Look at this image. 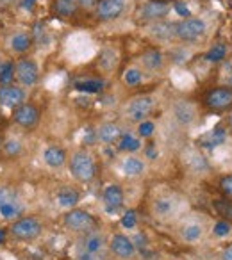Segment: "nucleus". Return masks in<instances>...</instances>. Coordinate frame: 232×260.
<instances>
[{"instance_id":"nucleus-1","label":"nucleus","mask_w":232,"mask_h":260,"mask_svg":"<svg viewBox=\"0 0 232 260\" xmlns=\"http://www.w3.org/2000/svg\"><path fill=\"white\" fill-rule=\"evenodd\" d=\"M70 171L74 175L77 180L80 182H89L95 177V162L91 159V155H88L86 152H77L72 157V162H70Z\"/></svg>"},{"instance_id":"nucleus-2","label":"nucleus","mask_w":232,"mask_h":260,"mask_svg":"<svg viewBox=\"0 0 232 260\" xmlns=\"http://www.w3.org/2000/svg\"><path fill=\"white\" fill-rule=\"evenodd\" d=\"M206 34V22L200 18H184L175 25V36L182 41H197Z\"/></svg>"},{"instance_id":"nucleus-3","label":"nucleus","mask_w":232,"mask_h":260,"mask_svg":"<svg viewBox=\"0 0 232 260\" xmlns=\"http://www.w3.org/2000/svg\"><path fill=\"white\" fill-rule=\"evenodd\" d=\"M11 234L16 239L22 240H32L41 234V223L36 217H22L11 226Z\"/></svg>"},{"instance_id":"nucleus-4","label":"nucleus","mask_w":232,"mask_h":260,"mask_svg":"<svg viewBox=\"0 0 232 260\" xmlns=\"http://www.w3.org/2000/svg\"><path fill=\"white\" fill-rule=\"evenodd\" d=\"M15 73L16 79L20 80V84L24 86H34L38 82V66L32 59H20L15 66Z\"/></svg>"},{"instance_id":"nucleus-5","label":"nucleus","mask_w":232,"mask_h":260,"mask_svg":"<svg viewBox=\"0 0 232 260\" xmlns=\"http://www.w3.org/2000/svg\"><path fill=\"white\" fill-rule=\"evenodd\" d=\"M152 109H154V100L150 96H139V98L130 102V105L127 107V114L132 121L141 123L148 114L152 113Z\"/></svg>"},{"instance_id":"nucleus-6","label":"nucleus","mask_w":232,"mask_h":260,"mask_svg":"<svg viewBox=\"0 0 232 260\" xmlns=\"http://www.w3.org/2000/svg\"><path fill=\"white\" fill-rule=\"evenodd\" d=\"M125 9V0H100L97 2V16L100 20H114Z\"/></svg>"},{"instance_id":"nucleus-7","label":"nucleus","mask_w":232,"mask_h":260,"mask_svg":"<svg viewBox=\"0 0 232 260\" xmlns=\"http://www.w3.org/2000/svg\"><path fill=\"white\" fill-rule=\"evenodd\" d=\"M13 118H15V121L18 123V125L30 128L40 121V111H38L32 103H22L20 107L15 109Z\"/></svg>"},{"instance_id":"nucleus-8","label":"nucleus","mask_w":232,"mask_h":260,"mask_svg":"<svg viewBox=\"0 0 232 260\" xmlns=\"http://www.w3.org/2000/svg\"><path fill=\"white\" fill-rule=\"evenodd\" d=\"M66 225L75 232H84V230H91L95 226V219L91 214H88L86 211H72L66 214L64 217Z\"/></svg>"},{"instance_id":"nucleus-9","label":"nucleus","mask_w":232,"mask_h":260,"mask_svg":"<svg viewBox=\"0 0 232 260\" xmlns=\"http://www.w3.org/2000/svg\"><path fill=\"white\" fill-rule=\"evenodd\" d=\"M232 103V89L229 88H218L209 91L207 96H206V105L214 111H222V109H227Z\"/></svg>"},{"instance_id":"nucleus-10","label":"nucleus","mask_w":232,"mask_h":260,"mask_svg":"<svg viewBox=\"0 0 232 260\" xmlns=\"http://www.w3.org/2000/svg\"><path fill=\"white\" fill-rule=\"evenodd\" d=\"M25 102V91L22 88H15V86H4L0 88V105L9 109L20 107Z\"/></svg>"},{"instance_id":"nucleus-11","label":"nucleus","mask_w":232,"mask_h":260,"mask_svg":"<svg viewBox=\"0 0 232 260\" xmlns=\"http://www.w3.org/2000/svg\"><path fill=\"white\" fill-rule=\"evenodd\" d=\"M168 9V4H164L161 0H154V2H148L139 9V18L141 20H159V18L166 16Z\"/></svg>"},{"instance_id":"nucleus-12","label":"nucleus","mask_w":232,"mask_h":260,"mask_svg":"<svg viewBox=\"0 0 232 260\" xmlns=\"http://www.w3.org/2000/svg\"><path fill=\"white\" fill-rule=\"evenodd\" d=\"M111 250H113L114 255H118L120 259H129V257L134 255L136 251V246L130 239H127L125 236H114L111 240Z\"/></svg>"},{"instance_id":"nucleus-13","label":"nucleus","mask_w":232,"mask_h":260,"mask_svg":"<svg viewBox=\"0 0 232 260\" xmlns=\"http://www.w3.org/2000/svg\"><path fill=\"white\" fill-rule=\"evenodd\" d=\"M225 138H227V132L222 127H216L212 128V130H209L207 134L200 136L198 138V144L204 148H216L225 141Z\"/></svg>"},{"instance_id":"nucleus-14","label":"nucleus","mask_w":232,"mask_h":260,"mask_svg":"<svg viewBox=\"0 0 232 260\" xmlns=\"http://www.w3.org/2000/svg\"><path fill=\"white\" fill-rule=\"evenodd\" d=\"M104 201H105V209L109 212L118 211L122 203H124V192L118 186H109L104 191Z\"/></svg>"},{"instance_id":"nucleus-15","label":"nucleus","mask_w":232,"mask_h":260,"mask_svg":"<svg viewBox=\"0 0 232 260\" xmlns=\"http://www.w3.org/2000/svg\"><path fill=\"white\" fill-rule=\"evenodd\" d=\"M120 136H122V130L114 123H105L97 130V138L102 142H114L116 139H120Z\"/></svg>"},{"instance_id":"nucleus-16","label":"nucleus","mask_w":232,"mask_h":260,"mask_svg":"<svg viewBox=\"0 0 232 260\" xmlns=\"http://www.w3.org/2000/svg\"><path fill=\"white\" fill-rule=\"evenodd\" d=\"M150 34L155 40H170L175 36V25L170 24V22H159V24L150 27Z\"/></svg>"},{"instance_id":"nucleus-17","label":"nucleus","mask_w":232,"mask_h":260,"mask_svg":"<svg viewBox=\"0 0 232 260\" xmlns=\"http://www.w3.org/2000/svg\"><path fill=\"white\" fill-rule=\"evenodd\" d=\"M30 45H32V38H30L29 34H25V32H18V34L11 36V40H9L11 50L16 52V54H24V52H27Z\"/></svg>"},{"instance_id":"nucleus-18","label":"nucleus","mask_w":232,"mask_h":260,"mask_svg":"<svg viewBox=\"0 0 232 260\" xmlns=\"http://www.w3.org/2000/svg\"><path fill=\"white\" fill-rule=\"evenodd\" d=\"M175 116H177V119L182 125H189L195 119V109L188 102H179L175 105Z\"/></svg>"},{"instance_id":"nucleus-19","label":"nucleus","mask_w":232,"mask_h":260,"mask_svg":"<svg viewBox=\"0 0 232 260\" xmlns=\"http://www.w3.org/2000/svg\"><path fill=\"white\" fill-rule=\"evenodd\" d=\"M75 89L82 91V93H99L104 88V80L100 79H84V80H75Z\"/></svg>"},{"instance_id":"nucleus-20","label":"nucleus","mask_w":232,"mask_h":260,"mask_svg":"<svg viewBox=\"0 0 232 260\" xmlns=\"http://www.w3.org/2000/svg\"><path fill=\"white\" fill-rule=\"evenodd\" d=\"M66 161V155L61 148L57 146H50L47 152H45V162L49 164L50 167H61Z\"/></svg>"},{"instance_id":"nucleus-21","label":"nucleus","mask_w":232,"mask_h":260,"mask_svg":"<svg viewBox=\"0 0 232 260\" xmlns=\"http://www.w3.org/2000/svg\"><path fill=\"white\" fill-rule=\"evenodd\" d=\"M57 201H59L61 207H74L79 201V192L72 189V187H63L57 192Z\"/></svg>"},{"instance_id":"nucleus-22","label":"nucleus","mask_w":232,"mask_h":260,"mask_svg":"<svg viewBox=\"0 0 232 260\" xmlns=\"http://www.w3.org/2000/svg\"><path fill=\"white\" fill-rule=\"evenodd\" d=\"M141 61H143V64L148 70H159L163 66V54L157 52V50H148V52L143 54Z\"/></svg>"},{"instance_id":"nucleus-23","label":"nucleus","mask_w":232,"mask_h":260,"mask_svg":"<svg viewBox=\"0 0 232 260\" xmlns=\"http://www.w3.org/2000/svg\"><path fill=\"white\" fill-rule=\"evenodd\" d=\"M20 211L22 209H20V205H18L16 198L0 203V216L4 217V219H13V217H16L20 214Z\"/></svg>"},{"instance_id":"nucleus-24","label":"nucleus","mask_w":232,"mask_h":260,"mask_svg":"<svg viewBox=\"0 0 232 260\" xmlns=\"http://www.w3.org/2000/svg\"><path fill=\"white\" fill-rule=\"evenodd\" d=\"M124 173L125 175H129V177H138V175H141L145 169V164L139 159L136 157H130V159H125L124 161Z\"/></svg>"},{"instance_id":"nucleus-25","label":"nucleus","mask_w":232,"mask_h":260,"mask_svg":"<svg viewBox=\"0 0 232 260\" xmlns=\"http://www.w3.org/2000/svg\"><path fill=\"white\" fill-rule=\"evenodd\" d=\"M13 79H15V64L11 61H0V84L11 86Z\"/></svg>"},{"instance_id":"nucleus-26","label":"nucleus","mask_w":232,"mask_h":260,"mask_svg":"<svg viewBox=\"0 0 232 260\" xmlns=\"http://www.w3.org/2000/svg\"><path fill=\"white\" fill-rule=\"evenodd\" d=\"M54 11L59 16L68 18V16H72L77 11V2H72V0H55Z\"/></svg>"},{"instance_id":"nucleus-27","label":"nucleus","mask_w":232,"mask_h":260,"mask_svg":"<svg viewBox=\"0 0 232 260\" xmlns=\"http://www.w3.org/2000/svg\"><path fill=\"white\" fill-rule=\"evenodd\" d=\"M173 209H175V201L172 200V198H159V200H155V203H154V211H155V214H159V216H170L173 212Z\"/></svg>"},{"instance_id":"nucleus-28","label":"nucleus","mask_w":232,"mask_h":260,"mask_svg":"<svg viewBox=\"0 0 232 260\" xmlns=\"http://www.w3.org/2000/svg\"><path fill=\"white\" fill-rule=\"evenodd\" d=\"M104 246V237L100 234H89L84 239V250L89 251V253H99Z\"/></svg>"},{"instance_id":"nucleus-29","label":"nucleus","mask_w":232,"mask_h":260,"mask_svg":"<svg viewBox=\"0 0 232 260\" xmlns=\"http://www.w3.org/2000/svg\"><path fill=\"white\" fill-rule=\"evenodd\" d=\"M120 150H124V152H136L141 148V142L139 139H136L132 134H124L122 138H120V144H118Z\"/></svg>"},{"instance_id":"nucleus-30","label":"nucleus","mask_w":232,"mask_h":260,"mask_svg":"<svg viewBox=\"0 0 232 260\" xmlns=\"http://www.w3.org/2000/svg\"><path fill=\"white\" fill-rule=\"evenodd\" d=\"M225 54H227L225 45L218 43V45H214L211 50H209L207 54H206V61H209V63H220V61L225 59Z\"/></svg>"},{"instance_id":"nucleus-31","label":"nucleus","mask_w":232,"mask_h":260,"mask_svg":"<svg viewBox=\"0 0 232 260\" xmlns=\"http://www.w3.org/2000/svg\"><path fill=\"white\" fill-rule=\"evenodd\" d=\"M214 209H216V212L220 214V216L232 219V201H229V200H216V201H214Z\"/></svg>"},{"instance_id":"nucleus-32","label":"nucleus","mask_w":232,"mask_h":260,"mask_svg":"<svg viewBox=\"0 0 232 260\" xmlns=\"http://www.w3.org/2000/svg\"><path fill=\"white\" fill-rule=\"evenodd\" d=\"M202 236V228L198 225H186L182 230V237L186 240H197L198 237Z\"/></svg>"},{"instance_id":"nucleus-33","label":"nucleus","mask_w":232,"mask_h":260,"mask_svg":"<svg viewBox=\"0 0 232 260\" xmlns=\"http://www.w3.org/2000/svg\"><path fill=\"white\" fill-rule=\"evenodd\" d=\"M141 77H143V75H141V71H139L138 68H130L125 71L124 80L129 84V86H136V84L141 82Z\"/></svg>"},{"instance_id":"nucleus-34","label":"nucleus","mask_w":232,"mask_h":260,"mask_svg":"<svg viewBox=\"0 0 232 260\" xmlns=\"http://www.w3.org/2000/svg\"><path fill=\"white\" fill-rule=\"evenodd\" d=\"M154 130H155V127H154L152 121H141L138 127V132L141 138H150L154 134Z\"/></svg>"},{"instance_id":"nucleus-35","label":"nucleus","mask_w":232,"mask_h":260,"mask_svg":"<svg viewBox=\"0 0 232 260\" xmlns=\"http://www.w3.org/2000/svg\"><path fill=\"white\" fill-rule=\"evenodd\" d=\"M193 159H189V164H191V167L195 169V171H200V169H206L207 167V162H206V159L202 157V155H191Z\"/></svg>"},{"instance_id":"nucleus-36","label":"nucleus","mask_w":232,"mask_h":260,"mask_svg":"<svg viewBox=\"0 0 232 260\" xmlns=\"http://www.w3.org/2000/svg\"><path fill=\"white\" fill-rule=\"evenodd\" d=\"M229 232H231V225L225 223V221H220V223L214 225V236L225 237V236H229Z\"/></svg>"},{"instance_id":"nucleus-37","label":"nucleus","mask_w":232,"mask_h":260,"mask_svg":"<svg viewBox=\"0 0 232 260\" xmlns=\"http://www.w3.org/2000/svg\"><path fill=\"white\" fill-rule=\"evenodd\" d=\"M122 225L125 228H134L136 226V214L134 212H127L124 217H122Z\"/></svg>"},{"instance_id":"nucleus-38","label":"nucleus","mask_w":232,"mask_h":260,"mask_svg":"<svg viewBox=\"0 0 232 260\" xmlns=\"http://www.w3.org/2000/svg\"><path fill=\"white\" fill-rule=\"evenodd\" d=\"M220 187L227 196H232V177H223L220 182Z\"/></svg>"},{"instance_id":"nucleus-39","label":"nucleus","mask_w":232,"mask_h":260,"mask_svg":"<svg viewBox=\"0 0 232 260\" xmlns=\"http://www.w3.org/2000/svg\"><path fill=\"white\" fill-rule=\"evenodd\" d=\"M4 146H5V152H7V155H15V153L20 152V142H18V141H13V139L5 142Z\"/></svg>"},{"instance_id":"nucleus-40","label":"nucleus","mask_w":232,"mask_h":260,"mask_svg":"<svg viewBox=\"0 0 232 260\" xmlns=\"http://www.w3.org/2000/svg\"><path fill=\"white\" fill-rule=\"evenodd\" d=\"M175 11H177L179 15L180 16H189V9H188V5L184 4V2H175Z\"/></svg>"},{"instance_id":"nucleus-41","label":"nucleus","mask_w":232,"mask_h":260,"mask_svg":"<svg viewBox=\"0 0 232 260\" xmlns=\"http://www.w3.org/2000/svg\"><path fill=\"white\" fill-rule=\"evenodd\" d=\"M77 5L84 7V9H91L93 5H97V0H77Z\"/></svg>"},{"instance_id":"nucleus-42","label":"nucleus","mask_w":232,"mask_h":260,"mask_svg":"<svg viewBox=\"0 0 232 260\" xmlns=\"http://www.w3.org/2000/svg\"><path fill=\"white\" fill-rule=\"evenodd\" d=\"M79 260H102V257H99L97 253H89V251H86V253H82V255L79 257Z\"/></svg>"},{"instance_id":"nucleus-43","label":"nucleus","mask_w":232,"mask_h":260,"mask_svg":"<svg viewBox=\"0 0 232 260\" xmlns=\"http://www.w3.org/2000/svg\"><path fill=\"white\" fill-rule=\"evenodd\" d=\"M223 260H232V246H229L227 250L223 251Z\"/></svg>"},{"instance_id":"nucleus-44","label":"nucleus","mask_w":232,"mask_h":260,"mask_svg":"<svg viewBox=\"0 0 232 260\" xmlns=\"http://www.w3.org/2000/svg\"><path fill=\"white\" fill-rule=\"evenodd\" d=\"M15 2V0H0V7H7V5H11Z\"/></svg>"},{"instance_id":"nucleus-45","label":"nucleus","mask_w":232,"mask_h":260,"mask_svg":"<svg viewBox=\"0 0 232 260\" xmlns=\"http://www.w3.org/2000/svg\"><path fill=\"white\" fill-rule=\"evenodd\" d=\"M147 153H148V157H157V153H155V152H154V148H148V150H147Z\"/></svg>"},{"instance_id":"nucleus-46","label":"nucleus","mask_w":232,"mask_h":260,"mask_svg":"<svg viewBox=\"0 0 232 260\" xmlns=\"http://www.w3.org/2000/svg\"><path fill=\"white\" fill-rule=\"evenodd\" d=\"M4 240H5V230L0 228V242H4Z\"/></svg>"},{"instance_id":"nucleus-47","label":"nucleus","mask_w":232,"mask_h":260,"mask_svg":"<svg viewBox=\"0 0 232 260\" xmlns=\"http://www.w3.org/2000/svg\"><path fill=\"white\" fill-rule=\"evenodd\" d=\"M24 2H25V7H32L36 0H24Z\"/></svg>"},{"instance_id":"nucleus-48","label":"nucleus","mask_w":232,"mask_h":260,"mask_svg":"<svg viewBox=\"0 0 232 260\" xmlns=\"http://www.w3.org/2000/svg\"><path fill=\"white\" fill-rule=\"evenodd\" d=\"M227 125H229V128H232V113H229V116H227Z\"/></svg>"},{"instance_id":"nucleus-49","label":"nucleus","mask_w":232,"mask_h":260,"mask_svg":"<svg viewBox=\"0 0 232 260\" xmlns=\"http://www.w3.org/2000/svg\"><path fill=\"white\" fill-rule=\"evenodd\" d=\"M229 86H232V77H231V79H229Z\"/></svg>"},{"instance_id":"nucleus-50","label":"nucleus","mask_w":232,"mask_h":260,"mask_svg":"<svg viewBox=\"0 0 232 260\" xmlns=\"http://www.w3.org/2000/svg\"><path fill=\"white\" fill-rule=\"evenodd\" d=\"M2 146H4V144H2V139H0V148H2Z\"/></svg>"},{"instance_id":"nucleus-51","label":"nucleus","mask_w":232,"mask_h":260,"mask_svg":"<svg viewBox=\"0 0 232 260\" xmlns=\"http://www.w3.org/2000/svg\"><path fill=\"white\" fill-rule=\"evenodd\" d=\"M161 2H163V0H161Z\"/></svg>"}]
</instances>
